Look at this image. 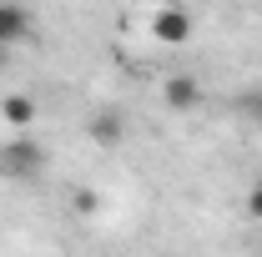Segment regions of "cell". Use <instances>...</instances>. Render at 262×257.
Returning a JSON list of instances; mask_svg holds the SVG:
<instances>
[{"label":"cell","instance_id":"obj_1","mask_svg":"<svg viewBox=\"0 0 262 257\" xmlns=\"http://www.w3.org/2000/svg\"><path fill=\"white\" fill-rule=\"evenodd\" d=\"M40 161H46V152L35 146L31 136H15L5 152H0V166L10 172V177H20V182H31V177H40Z\"/></svg>","mask_w":262,"mask_h":257},{"label":"cell","instance_id":"obj_2","mask_svg":"<svg viewBox=\"0 0 262 257\" xmlns=\"http://www.w3.org/2000/svg\"><path fill=\"white\" fill-rule=\"evenodd\" d=\"M151 35H157L162 46H182V40L192 35V15H187L182 5H162V10L151 15Z\"/></svg>","mask_w":262,"mask_h":257},{"label":"cell","instance_id":"obj_3","mask_svg":"<svg viewBox=\"0 0 262 257\" xmlns=\"http://www.w3.org/2000/svg\"><path fill=\"white\" fill-rule=\"evenodd\" d=\"M162 101L171 106V111H192L196 101H202V81H196V76H166Z\"/></svg>","mask_w":262,"mask_h":257},{"label":"cell","instance_id":"obj_4","mask_svg":"<svg viewBox=\"0 0 262 257\" xmlns=\"http://www.w3.org/2000/svg\"><path fill=\"white\" fill-rule=\"evenodd\" d=\"M86 131H91L96 146H116V141L126 136V116H121V111H96V116L86 121Z\"/></svg>","mask_w":262,"mask_h":257},{"label":"cell","instance_id":"obj_5","mask_svg":"<svg viewBox=\"0 0 262 257\" xmlns=\"http://www.w3.org/2000/svg\"><path fill=\"white\" fill-rule=\"evenodd\" d=\"M26 31H31V20H26L20 0H0V40L15 46V40H26Z\"/></svg>","mask_w":262,"mask_h":257},{"label":"cell","instance_id":"obj_6","mask_svg":"<svg viewBox=\"0 0 262 257\" xmlns=\"http://www.w3.org/2000/svg\"><path fill=\"white\" fill-rule=\"evenodd\" d=\"M0 121L15 126V131H26L35 121V101L31 96H5V101H0Z\"/></svg>","mask_w":262,"mask_h":257},{"label":"cell","instance_id":"obj_7","mask_svg":"<svg viewBox=\"0 0 262 257\" xmlns=\"http://www.w3.org/2000/svg\"><path fill=\"white\" fill-rule=\"evenodd\" d=\"M71 207H76V212H96V192H86V187H81V192L71 197Z\"/></svg>","mask_w":262,"mask_h":257},{"label":"cell","instance_id":"obj_8","mask_svg":"<svg viewBox=\"0 0 262 257\" xmlns=\"http://www.w3.org/2000/svg\"><path fill=\"white\" fill-rule=\"evenodd\" d=\"M247 212H252V217H262V187H252V192H247Z\"/></svg>","mask_w":262,"mask_h":257},{"label":"cell","instance_id":"obj_9","mask_svg":"<svg viewBox=\"0 0 262 257\" xmlns=\"http://www.w3.org/2000/svg\"><path fill=\"white\" fill-rule=\"evenodd\" d=\"M0 51H5V40H0Z\"/></svg>","mask_w":262,"mask_h":257},{"label":"cell","instance_id":"obj_10","mask_svg":"<svg viewBox=\"0 0 262 257\" xmlns=\"http://www.w3.org/2000/svg\"><path fill=\"white\" fill-rule=\"evenodd\" d=\"M20 5H26V0H20Z\"/></svg>","mask_w":262,"mask_h":257}]
</instances>
